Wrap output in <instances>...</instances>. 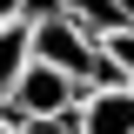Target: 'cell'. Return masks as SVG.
<instances>
[{
    "mask_svg": "<svg viewBox=\"0 0 134 134\" xmlns=\"http://www.w3.org/2000/svg\"><path fill=\"white\" fill-rule=\"evenodd\" d=\"M74 100H81V81L27 54V67L14 74V87H7V100H0V127H20V121H60Z\"/></svg>",
    "mask_w": 134,
    "mask_h": 134,
    "instance_id": "6da1fadb",
    "label": "cell"
},
{
    "mask_svg": "<svg viewBox=\"0 0 134 134\" xmlns=\"http://www.w3.org/2000/svg\"><path fill=\"white\" fill-rule=\"evenodd\" d=\"M74 134H134V81H107V87H81V100L67 107Z\"/></svg>",
    "mask_w": 134,
    "mask_h": 134,
    "instance_id": "7a4b0ae2",
    "label": "cell"
},
{
    "mask_svg": "<svg viewBox=\"0 0 134 134\" xmlns=\"http://www.w3.org/2000/svg\"><path fill=\"white\" fill-rule=\"evenodd\" d=\"M54 14H67L74 27H87L100 40V34H114V27H127L134 20V0H47Z\"/></svg>",
    "mask_w": 134,
    "mask_h": 134,
    "instance_id": "3957f363",
    "label": "cell"
},
{
    "mask_svg": "<svg viewBox=\"0 0 134 134\" xmlns=\"http://www.w3.org/2000/svg\"><path fill=\"white\" fill-rule=\"evenodd\" d=\"M20 67H27V20H0V100H7Z\"/></svg>",
    "mask_w": 134,
    "mask_h": 134,
    "instance_id": "277c9868",
    "label": "cell"
},
{
    "mask_svg": "<svg viewBox=\"0 0 134 134\" xmlns=\"http://www.w3.org/2000/svg\"><path fill=\"white\" fill-rule=\"evenodd\" d=\"M100 60L114 67L121 81H134V20H127V27H114V34H100Z\"/></svg>",
    "mask_w": 134,
    "mask_h": 134,
    "instance_id": "5b68a950",
    "label": "cell"
},
{
    "mask_svg": "<svg viewBox=\"0 0 134 134\" xmlns=\"http://www.w3.org/2000/svg\"><path fill=\"white\" fill-rule=\"evenodd\" d=\"M7 134H74L67 121H20V127H7Z\"/></svg>",
    "mask_w": 134,
    "mask_h": 134,
    "instance_id": "8992f818",
    "label": "cell"
},
{
    "mask_svg": "<svg viewBox=\"0 0 134 134\" xmlns=\"http://www.w3.org/2000/svg\"><path fill=\"white\" fill-rule=\"evenodd\" d=\"M34 7H40V0H0V20H27Z\"/></svg>",
    "mask_w": 134,
    "mask_h": 134,
    "instance_id": "52a82bcc",
    "label": "cell"
},
{
    "mask_svg": "<svg viewBox=\"0 0 134 134\" xmlns=\"http://www.w3.org/2000/svg\"><path fill=\"white\" fill-rule=\"evenodd\" d=\"M0 134H7V127H0Z\"/></svg>",
    "mask_w": 134,
    "mask_h": 134,
    "instance_id": "ba28073f",
    "label": "cell"
}]
</instances>
